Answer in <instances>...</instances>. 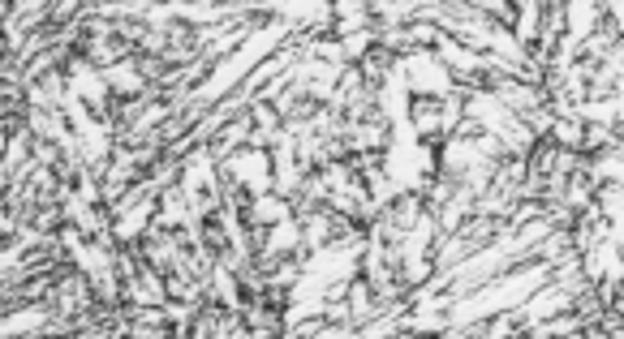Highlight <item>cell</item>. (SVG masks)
Masks as SVG:
<instances>
[{
    "label": "cell",
    "instance_id": "obj_1",
    "mask_svg": "<svg viewBox=\"0 0 624 339\" xmlns=\"http://www.w3.org/2000/svg\"><path fill=\"white\" fill-rule=\"evenodd\" d=\"M289 216H293V203H289L284 194H276V190H267V194L250 198V207H246L250 227H276L280 220H289Z\"/></svg>",
    "mask_w": 624,
    "mask_h": 339
}]
</instances>
